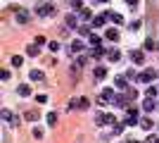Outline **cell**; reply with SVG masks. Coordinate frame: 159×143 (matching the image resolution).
<instances>
[{"label": "cell", "mask_w": 159, "mask_h": 143, "mask_svg": "<svg viewBox=\"0 0 159 143\" xmlns=\"http://www.w3.org/2000/svg\"><path fill=\"white\" fill-rule=\"evenodd\" d=\"M95 124H105V115H100V112H98V115H95Z\"/></svg>", "instance_id": "obj_31"}, {"label": "cell", "mask_w": 159, "mask_h": 143, "mask_svg": "<svg viewBox=\"0 0 159 143\" xmlns=\"http://www.w3.org/2000/svg\"><path fill=\"white\" fill-rule=\"evenodd\" d=\"M26 53L31 55V57H36V55L40 53V45H36V43H33V45H29V48H26Z\"/></svg>", "instance_id": "obj_15"}, {"label": "cell", "mask_w": 159, "mask_h": 143, "mask_svg": "<svg viewBox=\"0 0 159 143\" xmlns=\"http://www.w3.org/2000/svg\"><path fill=\"white\" fill-rule=\"evenodd\" d=\"M131 60H133V64H143V62H145V53L133 50V53H131Z\"/></svg>", "instance_id": "obj_7"}, {"label": "cell", "mask_w": 159, "mask_h": 143, "mask_svg": "<svg viewBox=\"0 0 159 143\" xmlns=\"http://www.w3.org/2000/svg\"><path fill=\"white\" fill-rule=\"evenodd\" d=\"M48 48H50L52 53H60V43H57V41H50V43H48Z\"/></svg>", "instance_id": "obj_24"}, {"label": "cell", "mask_w": 159, "mask_h": 143, "mask_svg": "<svg viewBox=\"0 0 159 143\" xmlns=\"http://www.w3.org/2000/svg\"><path fill=\"white\" fill-rule=\"evenodd\" d=\"M147 143H159V138L157 136H150V138H147Z\"/></svg>", "instance_id": "obj_37"}, {"label": "cell", "mask_w": 159, "mask_h": 143, "mask_svg": "<svg viewBox=\"0 0 159 143\" xmlns=\"http://www.w3.org/2000/svg\"><path fill=\"white\" fill-rule=\"evenodd\" d=\"M107 38H109V41H119V31H116V29H109V31H107Z\"/></svg>", "instance_id": "obj_16"}, {"label": "cell", "mask_w": 159, "mask_h": 143, "mask_svg": "<svg viewBox=\"0 0 159 143\" xmlns=\"http://www.w3.org/2000/svg\"><path fill=\"white\" fill-rule=\"evenodd\" d=\"M140 126H143V129H152V119H150V117L140 119Z\"/></svg>", "instance_id": "obj_20"}, {"label": "cell", "mask_w": 159, "mask_h": 143, "mask_svg": "<svg viewBox=\"0 0 159 143\" xmlns=\"http://www.w3.org/2000/svg\"><path fill=\"white\" fill-rule=\"evenodd\" d=\"M48 124H50V126L57 124V112H50V115H48Z\"/></svg>", "instance_id": "obj_22"}, {"label": "cell", "mask_w": 159, "mask_h": 143, "mask_svg": "<svg viewBox=\"0 0 159 143\" xmlns=\"http://www.w3.org/2000/svg\"><path fill=\"white\" fill-rule=\"evenodd\" d=\"M17 91H19V95H21V98H29V95H31V86H26V83H21V86H19Z\"/></svg>", "instance_id": "obj_12"}, {"label": "cell", "mask_w": 159, "mask_h": 143, "mask_svg": "<svg viewBox=\"0 0 159 143\" xmlns=\"http://www.w3.org/2000/svg\"><path fill=\"white\" fill-rule=\"evenodd\" d=\"M45 36H36V45H45Z\"/></svg>", "instance_id": "obj_29"}, {"label": "cell", "mask_w": 159, "mask_h": 143, "mask_svg": "<svg viewBox=\"0 0 159 143\" xmlns=\"http://www.w3.org/2000/svg\"><path fill=\"white\" fill-rule=\"evenodd\" d=\"M105 17H107V21H114L116 26H119V24H124V17H121L119 12H105Z\"/></svg>", "instance_id": "obj_6"}, {"label": "cell", "mask_w": 159, "mask_h": 143, "mask_svg": "<svg viewBox=\"0 0 159 143\" xmlns=\"http://www.w3.org/2000/svg\"><path fill=\"white\" fill-rule=\"evenodd\" d=\"M29 19H31V17H29L26 10H19V12H17V21H19V24H26Z\"/></svg>", "instance_id": "obj_11"}, {"label": "cell", "mask_w": 159, "mask_h": 143, "mask_svg": "<svg viewBox=\"0 0 159 143\" xmlns=\"http://www.w3.org/2000/svg\"><path fill=\"white\" fill-rule=\"evenodd\" d=\"M126 98H128V100H135V98H138V91L128 88V91H126Z\"/></svg>", "instance_id": "obj_25"}, {"label": "cell", "mask_w": 159, "mask_h": 143, "mask_svg": "<svg viewBox=\"0 0 159 143\" xmlns=\"http://www.w3.org/2000/svg\"><path fill=\"white\" fill-rule=\"evenodd\" d=\"M114 86H116V88H119V91H128L126 76H116V79H114Z\"/></svg>", "instance_id": "obj_8"}, {"label": "cell", "mask_w": 159, "mask_h": 143, "mask_svg": "<svg viewBox=\"0 0 159 143\" xmlns=\"http://www.w3.org/2000/svg\"><path fill=\"white\" fill-rule=\"evenodd\" d=\"M154 76H157V72H154V69H147V72L138 74V81H140V83H150V81L154 79Z\"/></svg>", "instance_id": "obj_4"}, {"label": "cell", "mask_w": 159, "mask_h": 143, "mask_svg": "<svg viewBox=\"0 0 159 143\" xmlns=\"http://www.w3.org/2000/svg\"><path fill=\"white\" fill-rule=\"evenodd\" d=\"M109 60H112V62H119V60H121V53L116 50V48H114V50H109Z\"/></svg>", "instance_id": "obj_17"}, {"label": "cell", "mask_w": 159, "mask_h": 143, "mask_svg": "<svg viewBox=\"0 0 159 143\" xmlns=\"http://www.w3.org/2000/svg\"><path fill=\"white\" fill-rule=\"evenodd\" d=\"M71 5L76 7V10H83V5H81V0H71Z\"/></svg>", "instance_id": "obj_35"}, {"label": "cell", "mask_w": 159, "mask_h": 143, "mask_svg": "<svg viewBox=\"0 0 159 143\" xmlns=\"http://www.w3.org/2000/svg\"><path fill=\"white\" fill-rule=\"evenodd\" d=\"M79 34L81 36H88V26H79Z\"/></svg>", "instance_id": "obj_36"}, {"label": "cell", "mask_w": 159, "mask_h": 143, "mask_svg": "<svg viewBox=\"0 0 159 143\" xmlns=\"http://www.w3.org/2000/svg\"><path fill=\"white\" fill-rule=\"evenodd\" d=\"M100 2H109V0H100Z\"/></svg>", "instance_id": "obj_40"}, {"label": "cell", "mask_w": 159, "mask_h": 143, "mask_svg": "<svg viewBox=\"0 0 159 143\" xmlns=\"http://www.w3.org/2000/svg\"><path fill=\"white\" fill-rule=\"evenodd\" d=\"M128 143H140V141H133V138H128Z\"/></svg>", "instance_id": "obj_39"}, {"label": "cell", "mask_w": 159, "mask_h": 143, "mask_svg": "<svg viewBox=\"0 0 159 143\" xmlns=\"http://www.w3.org/2000/svg\"><path fill=\"white\" fill-rule=\"evenodd\" d=\"M114 134H124V124H114Z\"/></svg>", "instance_id": "obj_33"}, {"label": "cell", "mask_w": 159, "mask_h": 143, "mask_svg": "<svg viewBox=\"0 0 159 143\" xmlns=\"http://www.w3.org/2000/svg\"><path fill=\"white\" fill-rule=\"evenodd\" d=\"M31 81H43V72L33 69V72H31Z\"/></svg>", "instance_id": "obj_18"}, {"label": "cell", "mask_w": 159, "mask_h": 143, "mask_svg": "<svg viewBox=\"0 0 159 143\" xmlns=\"http://www.w3.org/2000/svg\"><path fill=\"white\" fill-rule=\"evenodd\" d=\"M26 119H29V122H33V119H38V112H33V110H29V112H26Z\"/></svg>", "instance_id": "obj_27"}, {"label": "cell", "mask_w": 159, "mask_h": 143, "mask_svg": "<svg viewBox=\"0 0 159 143\" xmlns=\"http://www.w3.org/2000/svg\"><path fill=\"white\" fill-rule=\"evenodd\" d=\"M154 95H159V86H150L147 88V98H154Z\"/></svg>", "instance_id": "obj_21"}, {"label": "cell", "mask_w": 159, "mask_h": 143, "mask_svg": "<svg viewBox=\"0 0 159 143\" xmlns=\"http://www.w3.org/2000/svg\"><path fill=\"white\" fill-rule=\"evenodd\" d=\"M154 107H157V102H154V98H145V102H143V110H147V112H152Z\"/></svg>", "instance_id": "obj_10"}, {"label": "cell", "mask_w": 159, "mask_h": 143, "mask_svg": "<svg viewBox=\"0 0 159 143\" xmlns=\"http://www.w3.org/2000/svg\"><path fill=\"white\" fill-rule=\"evenodd\" d=\"M79 107H81V110L88 107V98H81V100H79Z\"/></svg>", "instance_id": "obj_30"}, {"label": "cell", "mask_w": 159, "mask_h": 143, "mask_svg": "<svg viewBox=\"0 0 159 143\" xmlns=\"http://www.w3.org/2000/svg\"><path fill=\"white\" fill-rule=\"evenodd\" d=\"M81 50H83V43H81V41H74L71 43V53H81Z\"/></svg>", "instance_id": "obj_19"}, {"label": "cell", "mask_w": 159, "mask_h": 143, "mask_svg": "<svg viewBox=\"0 0 159 143\" xmlns=\"http://www.w3.org/2000/svg\"><path fill=\"white\" fill-rule=\"evenodd\" d=\"M105 76H107V69L105 67H95V79H98V81H102Z\"/></svg>", "instance_id": "obj_13"}, {"label": "cell", "mask_w": 159, "mask_h": 143, "mask_svg": "<svg viewBox=\"0 0 159 143\" xmlns=\"http://www.w3.org/2000/svg\"><path fill=\"white\" fill-rule=\"evenodd\" d=\"M90 55H93V57H100V55H105V50H102V48H93Z\"/></svg>", "instance_id": "obj_28"}, {"label": "cell", "mask_w": 159, "mask_h": 143, "mask_svg": "<svg viewBox=\"0 0 159 143\" xmlns=\"http://www.w3.org/2000/svg\"><path fill=\"white\" fill-rule=\"evenodd\" d=\"M126 2H128L131 7H138V0H126Z\"/></svg>", "instance_id": "obj_38"}, {"label": "cell", "mask_w": 159, "mask_h": 143, "mask_svg": "<svg viewBox=\"0 0 159 143\" xmlns=\"http://www.w3.org/2000/svg\"><path fill=\"white\" fill-rule=\"evenodd\" d=\"M140 117H138V110L135 107H128V115H126V124H138Z\"/></svg>", "instance_id": "obj_5"}, {"label": "cell", "mask_w": 159, "mask_h": 143, "mask_svg": "<svg viewBox=\"0 0 159 143\" xmlns=\"http://www.w3.org/2000/svg\"><path fill=\"white\" fill-rule=\"evenodd\" d=\"M66 26H71V29H76L79 26V17H76V14H66Z\"/></svg>", "instance_id": "obj_9"}, {"label": "cell", "mask_w": 159, "mask_h": 143, "mask_svg": "<svg viewBox=\"0 0 159 143\" xmlns=\"http://www.w3.org/2000/svg\"><path fill=\"white\" fill-rule=\"evenodd\" d=\"M33 136H36V138H43V131H40L38 126H36V129H33Z\"/></svg>", "instance_id": "obj_34"}, {"label": "cell", "mask_w": 159, "mask_h": 143, "mask_svg": "<svg viewBox=\"0 0 159 143\" xmlns=\"http://www.w3.org/2000/svg\"><path fill=\"white\" fill-rule=\"evenodd\" d=\"M90 10H86V7H83V10H81V14H79V19H90Z\"/></svg>", "instance_id": "obj_23"}, {"label": "cell", "mask_w": 159, "mask_h": 143, "mask_svg": "<svg viewBox=\"0 0 159 143\" xmlns=\"http://www.w3.org/2000/svg\"><path fill=\"white\" fill-rule=\"evenodd\" d=\"M36 12H38V14H43V17H50V14L55 12V7L50 5V2H43V5H38V7H36Z\"/></svg>", "instance_id": "obj_3"}, {"label": "cell", "mask_w": 159, "mask_h": 143, "mask_svg": "<svg viewBox=\"0 0 159 143\" xmlns=\"http://www.w3.org/2000/svg\"><path fill=\"white\" fill-rule=\"evenodd\" d=\"M116 100V93H114V88H105L102 91V95H100V102H114Z\"/></svg>", "instance_id": "obj_2"}, {"label": "cell", "mask_w": 159, "mask_h": 143, "mask_svg": "<svg viewBox=\"0 0 159 143\" xmlns=\"http://www.w3.org/2000/svg\"><path fill=\"white\" fill-rule=\"evenodd\" d=\"M105 21H107L105 14H102V17H93V26H95V29H100V26H105Z\"/></svg>", "instance_id": "obj_14"}, {"label": "cell", "mask_w": 159, "mask_h": 143, "mask_svg": "<svg viewBox=\"0 0 159 143\" xmlns=\"http://www.w3.org/2000/svg\"><path fill=\"white\" fill-rule=\"evenodd\" d=\"M145 48H147V50H152V48H157V45H154L152 38H147V41H145Z\"/></svg>", "instance_id": "obj_32"}, {"label": "cell", "mask_w": 159, "mask_h": 143, "mask_svg": "<svg viewBox=\"0 0 159 143\" xmlns=\"http://www.w3.org/2000/svg\"><path fill=\"white\" fill-rule=\"evenodd\" d=\"M0 115H2V119H5V122L12 124V126H19V117H14L10 110H0Z\"/></svg>", "instance_id": "obj_1"}, {"label": "cell", "mask_w": 159, "mask_h": 143, "mask_svg": "<svg viewBox=\"0 0 159 143\" xmlns=\"http://www.w3.org/2000/svg\"><path fill=\"white\" fill-rule=\"evenodd\" d=\"M12 64H14V67H21V64H24V60H21L19 55H14V57H12Z\"/></svg>", "instance_id": "obj_26"}]
</instances>
